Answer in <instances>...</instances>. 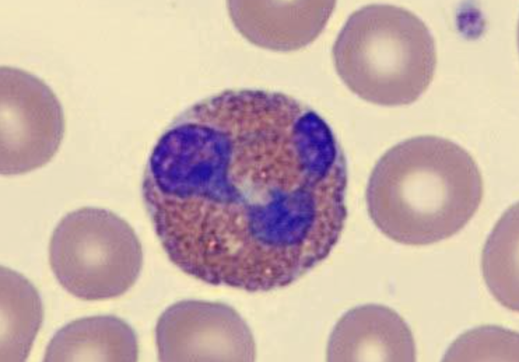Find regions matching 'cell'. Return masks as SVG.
Returning <instances> with one entry per match:
<instances>
[{"label":"cell","instance_id":"obj_10","mask_svg":"<svg viewBox=\"0 0 519 362\" xmlns=\"http://www.w3.org/2000/svg\"><path fill=\"white\" fill-rule=\"evenodd\" d=\"M41 297L31 282L9 268H1V361H23L41 327Z\"/></svg>","mask_w":519,"mask_h":362},{"label":"cell","instance_id":"obj_5","mask_svg":"<svg viewBox=\"0 0 519 362\" xmlns=\"http://www.w3.org/2000/svg\"><path fill=\"white\" fill-rule=\"evenodd\" d=\"M1 174L28 173L48 163L64 137L62 105L42 80L20 68L1 66Z\"/></svg>","mask_w":519,"mask_h":362},{"label":"cell","instance_id":"obj_2","mask_svg":"<svg viewBox=\"0 0 519 362\" xmlns=\"http://www.w3.org/2000/svg\"><path fill=\"white\" fill-rule=\"evenodd\" d=\"M483 179L471 154L453 141L419 136L389 149L366 191L368 212L392 240L426 245L459 232L483 198Z\"/></svg>","mask_w":519,"mask_h":362},{"label":"cell","instance_id":"obj_6","mask_svg":"<svg viewBox=\"0 0 519 362\" xmlns=\"http://www.w3.org/2000/svg\"><path fill=\"white\" fill-rule=\"evenodd\" d=\"M161 361H253L255 344L243 318L221 303L185 300L159 317L155 328Z\"/></svg>","mask_w":519,"mask_h":362},{"label":"cell","instance_id":"obj_12","mask_svg":"<svg viewBox=\"0 0 519 362\" xmlns=\"http://www.w3.org/2000/svg\"><path fill=\"white\" fill-rule=\"evenodd\" d=\"M444 361H518V334L497 326L465 332L448 349Z\"/></svg>","mask_w":519,"mask_h":362},{"label":"cell","instance_id":"obj_3","mask_svg":"<svg viewBox=\"0 0 519 362\" xmlns=\"http://www.w3.org/2000/svg\"><path fill=\"white\" fill-rule=\"evenodd\" d=\"M336 70L361 99L381 106L408 105L431 83L436 66L433 36L413 13L371 4L350 15L332 49Z\"/></svg>","mask_w":519,"mask_h":362},{"label":"cell","instance_id":"obj_8","mask_svg":"<svg viewBox=\"0 0 519 362\" xmlns=\"http://www.w3.org/2000/svg\"><path fill=\"white\" fill-rule=\"evenodd\" d=\"M239 9L243 34L260 46L277 51L299 50L322 31L335 1H246Z\"/></svg>","mask_w":519,"mask_h":362},{"label":"cell","instance_id":"obj_4","mask_svg":"<svg viewBox=\"0 0 519 362\" xmlns=\"http://www.w3.org/2000/svg\"><path fill=\"white\" fill-rule=\"evenodd\" d=\"M49 262L59 284L86 301L127 292L137 280L143 250L132 227L109 210L83 207L66 214L49 243Z\"/></svg>","mask_w":519,"mask_h":362},{"label":"cell","instance_id":"obj_11","mask_svg":"<svg viewBox=\"0 0 519 362\" xmlns=\"http://www.w3.org/2000/svg\"><path fill=\"white\" fill-rule=\"evenodd\" d=\"M518 217L511 213L498 223L483 256V274L490 291L509 310H518Z\"/></svg>","mask_w":519,"mask_h":362},{"label":"cell","instance_id":"obj_7","mask_svg":"<svg viewBox=\"0 0 519 362\" xmlns=\"http://www.w3.org/2000/svg\"><path fill=\"white\" fill-rule=\"evenodd\" d=\"M411 331L392 309L366 304L345 313L327 347L329 361H402L416 359Z\"/></svg>","mask_w":519,"mask_h":362},{"label":"cell","instance_id":"obj_1","mask_svg":"<svg viewBox=\"0 0 519 362\" xmlns=\"http://www.w3.org/2000/svg\"><path fill=\"white\" fill-rule=\"evenodd\" d=\"M346 157L325 120L285 94L227 89L185 109L148 158L141 186L180 270L250 292L294 282L343 229Z\"/></svg>","mask_w":519,"mask_h":362},{"label":"cell","instance_id":"obj_9","mask_svg":"<svg viewBox=\"0 0 519 362\" xmlns=\"http://www.w3.org/2000/svg\"><path fill=\"white\" fill-rule=\"evenodd\" d=\"M135 332L113 315L83 317L67 324L53 335L44 361H136Z\"/></svg>","mask_w":519,"mask_h":362}]
</instances>
